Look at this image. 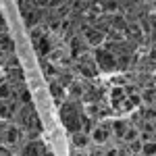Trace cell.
Here are the masks:
<instances>
[{"instance_id": "obj_1", "label": "cell", "mask_w": 156, "mask_h": 156, "mask_svg": "<svg viewBox=\"0 0 156 156\" xmlns=\"http://www.w3.org/2000/svg\"><path fill=\"white\" fill-rule=\"evenodd\" d=\"M62 121H65V125H67L71 131H77V129H79V121L75 119V112H73L71 106H69V108L65 106V108H62Z\"/></svg>"}]
</instances>
